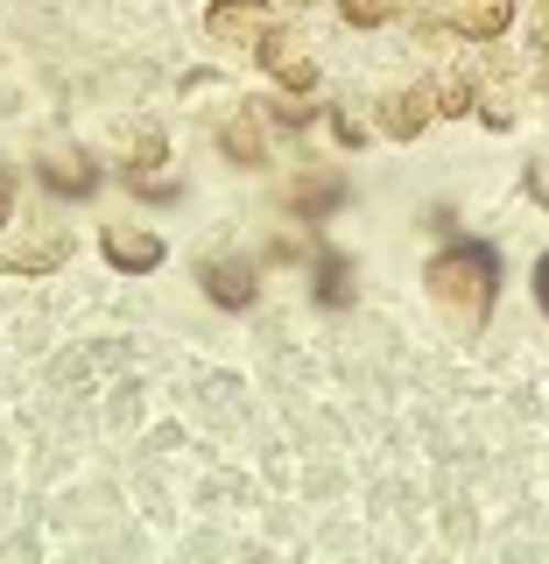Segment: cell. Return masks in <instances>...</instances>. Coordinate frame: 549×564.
Segmentation results:
<instances>
[{"mask_svg": "<svg viewBox=\"0 0 549 564\" xmlns=\"http://www.w3.org/2000/svg\"><path fill=\"white\" fill-rule=\"evenodd\" d=\"M430 296H437L444 317H458L465 332H480L493 296H501V261H493V247H480V240L444 247V254L430 261Z\"/></svg>", "mask_w": 549, "mask_h": 564, "instance_id": "cell-1", "label": "cell"}, {"mask_svg": "<svg viewBox=\"0 0 549 564\" xmlns=\"http://www.w3.org/2000/svg\"><path fill=\"white\" fill-rule=\"evenodd\" d=\"M205 29L219 35L226 50H240V57H261V43H268V0H211L205 8Z\"/></svg>", "mask_w": 549, "mask_h": 564, "instance_id": "cell-2", "label": "cell"}, {"mask_svg": "<svg viewBox=\"0 0 549 564\" xmlns=\"http://www.w3.org/2000/svg\"><path fill=\"white\" fill-rule=\"evenodd\" d=\"M106 261L128 275L163 269V234H141V226H106Z\"/></svg>", "mask_w": 549, "mask_h": 564, "instance_id": "cell-3", "label": "cell"}, {"mask_svg": "<svg viewBox=\"0 0 549 564\" xmlns=\"http://www.w3.org/2000/svg\"><path fill=\"white\" fill-rule=\"evenodd\" d=\"M198 282H205L211 304H226V311H246V304H254V269H246V261H205Z\"/></svg>", "mask_w": 549, "mask_h": 564, "instance_id": "cell-4", "label": "cell"}, {"mask_svg": "<svg viewBox=\"0 0 549 564\" xmlns=\"http://www.w3.org/2000/svg\"><path fill=\"white\" fill-rule=\"evenodd\" d=\"M43 184H50V191H64V198H85V191L99 184V176H92V155H78V149L43 155Z\"/></svg>", "mask_w": 549, "mask_h": 564, "instance_id": "cell-5", "label": "cell"}, {"mask_svg": "<svg viewBox=\"0 0 549 564\" xmlns=\"http://www.w3.org/2000/svg\"><path fill=\"white\" fill-rule=\"evenodd\" d=\"M507 22H515V0H458V8H451L458 35H501Z\"/></svg>", "mask_w": 549, "mask_h": 564, "instance_id": "cell-6", "label": "cell"}, {"mask_svg": "<svg viewBox=\"0 0 549 564\" xmlns=\"http://www.w3.org/2000/svg\"><path fill=\"white\" fill-rule=\"evenodd\" d=\"M430 113H437V85H416V93L395 99V120H387V134L409 141V134H422V120H430Z\"/></svg>", "mask_w": 549, "mask_h": 564, "instance_id": "cell-7", "label": "cell"}, {"mask_svg": "<svg viewBox=\"0 0 549 564\" xmlns=\"http://www.w3.org/2000/svg\"><path fill=\"white\" fill-rule=\"evenodd\" d=\"M261 64L282 70V85H296V93H310V85H317V64H310V57H296V50H289V43H275V35L261 43Z\"/></svg>", "mask_w": 549, "mask_h": 564, "instance_id": "cell-8", "label": "cell"}, {"mask_svg": "<svg viewBox=\"0 0 549 564\" xmlns=\"http://www.w3.org/2000/svg\"><path fill=\"white\" fill-rule=\"evenodd\" d=\"M226 155H233V163H246V170H254V163H261V134H254V106H240V113H233V128H226Z\"/></svg>", "mask_w": 549, "mask_h": 564, "instance_id": "cell-9", "label": "cell"}, {"mask_svg": "<svg viewBox=\"0 0 549 564\" xmlns=\"http://www.w3.org/2000/svg\"><path fill=\"white\" fill-rule=\"evenodd\" d=\"M339 14H345L352 29H381L387 14H395V0H339Z\"/></svg>", "mask_w": 549, "mask_h": 564, "instance_id": "cell-10", "label": "cell"}, {"mask_svg": "<svg viewBox=\"0 0 549 564\" xmlns=\"http://www.w3.org/2000/svg\"><path fill=\"white\" fill-rule=\"evenodd\" d=\"M155 163H169V149L163 141H141L134 149V191H155Z\"/></svg>", "mask_w": 549, "mask_h": 564, "instance_id": "cell-11", "label": "cell"}, {"mask_svg": "<svg viewBox=\"0 0 549 564\" xmlns=\"http://www.w3.org/2000/svg\"><path fill=\"white\" fill-rule=\"evenodd\" d=\"M317 296H325V304H345V261H325V282H317Z\"/></svg>", "mask_w": 549, "mask_h": 564, "instance_id": "cell-12", "label": "cell"}, {"mask_svg": "<svg viewBox=\"0 0 549 564\" xmlns=\"http://www.w3.org/2000/svg\"><path fill=\"white\" fill-rule=\"evenodd\" d=\"M8 205H14V176L0 170V226H8Z\"/></svg>", "mask_w": 549, "mask_h": 564, "instance_id": "cell-13", "label": "cell"}, {"mask_svg": "<svg viewBox=\"0 0 549 564\" xmlns=\"http://www.w3.org/2000/svg\"><path fill=\"white\" fill-rule=\"evenodd\" d=\"M536 296H542V311H549V254L536 261Z\"/></svg>", "mask_w": 549, "mask_h": 564, "instance_id": "cell-14", "label": "cell"}, {"mask_svg": "<svg viewBox=\"0 0 549 564\" xmlns=\"http://www.w3.org/2000/svg\"><path fill=\"white\" fill-rule=\"evenodd\" d=\"M536 85H542V93H549V50H542V70H536Z\"/></svg>", "mask_w": 549, "mask_h": 564, "instance_id": "cell-15", "label": "cell"}]
</instances>
